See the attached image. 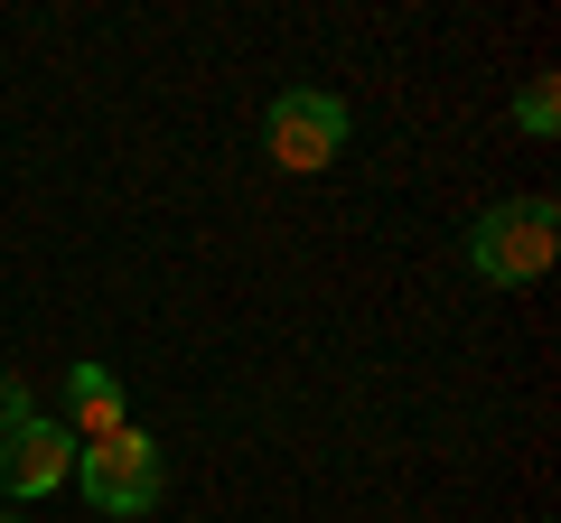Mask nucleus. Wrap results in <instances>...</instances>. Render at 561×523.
<instances>
[{"label": "nucleus", "mask_w": 561, "mask_h": 523, "mask_svg": "<svg viewBox=\"0 0 561 523\" xmlns=\"http://www.w3.org/2000/svg\"><path fill=\"white\" fill-rule=\"evenodd\" d=\"M552 253H561V206L552 197H505V206H486V216L468 224V271H478L486 290L542 281Z\"/></svg>", "instance_id": "f257e3e1"}, {"label": "nucleus", "mask_w": 561, "mask_h": 523, "mask_svg": "<svg viewBox=\"0 0 561 523\" xmlns=\"http://www.w3.org/2000/svg\"><path fill=\"white\" fill-rule=\"evenodd\" d=\"M76 486H84V504H94L103 523H140L160 504V486H169V458H160V440L131 421V430H113V440L76 449Z\"/></svg>", "instance_id": "f03ea898"}, {"label": "nucleus", "mask_w": 561, "mask_h": 523, "mask_svg": "<svg viewBox=\"0 0 561 523\" xmlns=\"http://www.w3.org/2000/svg\"><path fill=\"white\" fill-rule=\"evenodd\" d=\"M346 131H356V113H346V94H328V84H290V94H272V113H262V150H272V168H290V178H319L346 150Z\"/></svg>", "instance_id": "7ed1b4c3"}, {"label": "nucleus", "mask_w": 561, "mask_h": 523, "mask_svg": "<svg viewBox=\"0 0 561 523\" xmlns=\"http://www.w3.org/2000/svg\"><path fill=\"white\" fill-rule=\"evenodd\" d=\"M57 486H76V440H66L57 411H38V421L0 430V496L28 504V496H57Z\"/></svg>", "instance_id": "20e7f679"}, {"label": "nucleus", "mask_w": 561, "mask_h": 523, "mask_svg": "<svg viewBox=\"0 0 561 523\" xmlns=\"http://www.w3.org/2000/svg\"><path fill=\"white\" fill-rule=\"evenodd\" d=\"M57 421H66V440H76V449H94V440H113V430H131V403H122V374H113L103 356L66 364V383H57Z\"/></svg>", "instance_id": "39448f33"}, {"label": "nucleus", "mask_w": 561, "mask_h": 523, "mask_svg": "<svg viewBox=\"0 0 561 523\" xmlns=\"http://www.w3.org/2000/svg\"><path fill=\"white\" fill-rule=\"evenodd\" d=\"M515 131H524V141H552V131H561V84L552 75H534L515 94Z\"/></svg>", "instance_id": "423d86ee"}, {"label": "nucleus", "mask_w": 561, "mask_h": 523, "mask_svg": "<svg viewBox=\"0 0 561 523\" xmlns=\"http://www.w3.org/2000/svg\"><path fill=\"white\" fill-rule=\"evenodd\" d=\"M20 421H38V403H28L20 374H0V430H20Z\"/></svg>", "instance_id": "0eeeda50"}, {"label": "nucleus", "mask_w": 561, "mask_h": 523, "mask_svg": "<svg viewBox=\"0 0 561 523\" xmlns=\"http://www.w3.org/2000/svg\"><path fill=\"white\" fill-rule=\"evenodd\" d=\"M0 523H20V504H0Z\"/></svg>", "instance_id": "6e6552de"}]
</instances>
